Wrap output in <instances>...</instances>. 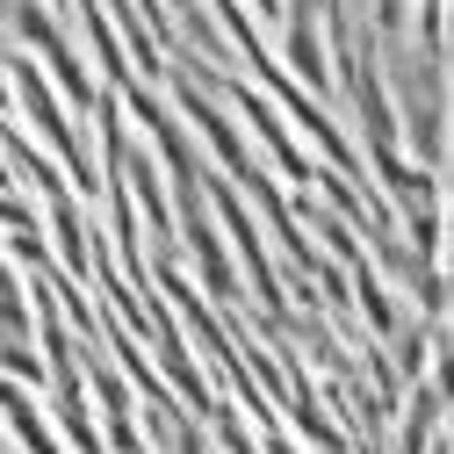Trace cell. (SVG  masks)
I'll use <instances>...</instances> for the list:
<instances>
[{
  "instance_id": "cell-5",
  "label": "cell",
  "mask_w": 454,
  "mask_h": 454,
  "mask_svg": "<svg viewBox=\"0 0 454 454\" xmlns=\"http://www.w3.org/2000/svg\"><path fill=\"white\" fill-rule=\"evenodd\" d=\"M8 59V51H0ZM0 116H15V94H8V66H0Z\"/></svg>"
},
{
  "instance_id": "cell-1",
  "label": "cell",
  "mask_w": 454,
  "mask_h": 454,
  "mask_svg": "<svg viewBox=\"0 0 454 454\" xmlns=\"http://www.w3.org/2000/svg\"><path fill=\"white\" fill-rule=\"evenodd\" d=\"M8 94H15V108L36 123V145L51 152V166L59 174H73V188L80 195H101V181H94V159H87V137H80V123H73V108H66V94L51 87L43 73H36V59H22V51H8Z\"/></svg>"
},
{
  "instance_id": "cell-4",
  "label": "cell",
  "mask_w": 454,
  "mask_h": 454,
  "mask_svg": "<svg viewBox=\"0 0 454 454\" xmlns=\"http://www.w3.org/2000/svg\"><path fill=\"white\" fill-rule=\"evenodd\" d=\"M166 454H209L202 426H195V419H181V426H174V440H166Z\"/></svg>"
},
{
  "instance_id": "cell-2",
  "label": "cell",
  "mask_w": 454,
  "mask_h": 454,
  "mask_svg": "<svg viewBox=\"0 0 454 454\" xmlns=\"http://www.w3.org/2000/svg\"><path fill=\"white\" fill-rule=\"evenodd\" d=\"M0 8H8V22H15V43H29V51H36V66H51V87L66 94V108H73V116H87L101 87H94L87 59L73 51V36L59 29V15H51L43 0H0Z\"/></svg>"
},
{
  "instance_id": "cell-3",
  "label": "cell",
  "mask_w": 454,
  "mask_h": 454,
  "mask_svg": "<svg viewBox=\"0 0 454 454\" xmlns=\"http://www.w3.org/2000/svg\"><path fill=\"white\" fill-rule=\"evenodd\" d=\"M202 202L223 216V231H231V246H239V260H246V274H253V310H260L267 325H289V317H296V310H289V289H281V274H274V260H267L260 223L246 216V195H239L231 181H209V174H202Z\"/></svg>"
}]
</instances>
